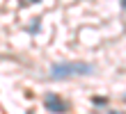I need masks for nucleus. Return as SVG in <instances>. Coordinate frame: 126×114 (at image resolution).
I'll return each mask as SVG.
<instances>
[{
  "instance_id": "obj_1",
  "label": "nucleus",
  "mask_w": 126,
  "mask_h": 114,
  "mask_svg": "<svg viewBox=\"0 0 126 114\" xmlns=\"http://www.w3.org/2000/svg\"><path fill=\"white\" fill-rule=\"evenodd\" d=\"M94 71V66L90 62H57L50 66V78L53 80H71L80 78V75H90Z\"/></svg>"
},
{
  "instance_id": "obj_2",
  "label": "nucleus",
  "mask_w": 126,
  "mask_h": 114,
  "mask_svg": "<svg viewBox=\"0 0 126 114\" xmlns=\"http://www.w3.org/2000/svg\"><path fill=\"white\" fill-rule=\"evenodd\" d=\"M44 105H46V110L53 112V114H66L69 112V105H66L57 94H48L46 98H44Z\"/></svg>"
},
{
  "instance_id": "obj_3",
  "label": "nucleus",
  "mask_w": 126,
  "mask_h": 114,
  "mask_svg": "<svg viewBox=\"0 0 126 114\" xmlns=\"http://www.w3.org/2000/svg\"><path fill=\"white\" fill-rule=\"evenodd\" d=\"M25 2H39V0H25Z\"/></svg>"
}]
</instances>
